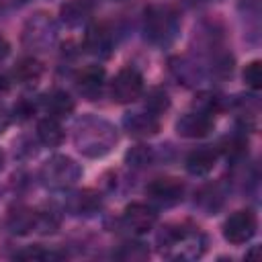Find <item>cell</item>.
<instances>
[{
	"label": "cell",
	"mask_w": 262,
	"mask_h": 262,
	"mask_svg": "<svg viewBox=\"0 0 262 262\" xmlns=\"http://www.w3.org/2000/svg\"><path fill=\"white\" fill-rule=\"evenodd\" d=\"M182 190H184V184H182L178 178H172V176L156 178V180L149 182V186H147V192H149L154 199L164 201V203H176V201L182 196Z\"/></svg>",
	"instance_id": "cell-7"
},
{
	"label": "cell",
	"mask_w": 262,
	"mask_h": 262,
	"mask_svg": "<svg viewBox=\"0 0 262 262\" xmlns=\"http://www.w3.org/2000/svg\"><path fill=\"white\" fill-rule=\"evenodd\" d=\"M47 108L55 119L57 117H68L74 111V100L70 98V94H66L61 90H55L47 96Z\"/></svg>",
	"instance_id": "cell-14"
},
{
	"label": "cell",
	"mask_w": 262,
	"mask_h": 262,
	"mask_svg": "<svg viewBox=\"0 0 262 262\" xmlns=\"http://www.w3.org/2000/svg\"><path fill=\"white\" fill-rule=\"evenodd\" d=\"M176 131L182 137H205L213 131V117L209 113H203V111L186 113L176 123Z\"/></svg>",
	"instance_id": "cell-5"
},
{
	"label": "cell",
	"mask_w": 262,
	"mask_h": 262,
	"mask_svg": "<svg viewBox=\"0 0 262 262\" xmlns=\"http://www.w3.org/2000/svg\"><path fill=\"white\" fill-rule=\"evenodd\" d=\"M244 82L248 88L252 90H260L262 88V63L258 59L250 61L244 70Z\"/></svg>",
	"instance_id": "cell-16"
},
{
	"label": "cell",
	"mask_w": 262,
	"mask_h": 262,
	"mask_svg": "<svg viewBox=\"0 0 262 262\" xmlns=\"http://www.w3.org/2000/svg\"><path fill=\"white\" fill-rule=\"evenodd\" d=\"M125 129L133 137H149V135H156L158 133L160 123L149 113L147 115L145 113H133V115L125 117Z\"/></svg>",
	"instance_id": "cell-9"
},
{
	"label": "cell",
	"mask_w": 262,
	"mask_h": 262,
	"mask_svg": "<svg viewBox=\"0 0 262 262\" xmlns=\"http://www.w3.org/2000/svg\"><path fill=\"white\" fill-rule=\"evenodd\" d=\"M145 33L156 43H166L176 33V16L166 8H149L145 14Z\"/></svg>",
	"instance_id": "cell-3"
},
{
	"label": "cell",
	"mask_w": 262,
	"mask_h": 262,
	"mask_svg": "<svg viewBox=\"0 0 262 262\" xmlns=\"http://www.w3.org/2000/svg\"><path fill=\"white\" fill-rule=\"evenodd\" d=\"M111 31L104 27V25H94V27H90L88 29V33H86V37H84V45H86V49L90 51V53H102V55H106L108 53V49H111Z\"/></svg>",
	"instance_id": "cell-11"
},
{
	"label": "cell",
	"mask_w": 262,
	"mask_h": 262,
	"mask_svg": "<svg viewBox=\"0 0 262 262\" xmlns=\"http://www.w3.org/2000/svg\"><path fill=\"white\" fill-rule=\"evenodd\" d=\"M217 162V151L211 149V147H199L194 151L188 154L186 158V170L194 176H203V174H209L213 170Z\"/></svg>",
	"instance_id": "cell-10"
},
{
	"label": "cell",
	"mask_w": 262,
	"mask_h": 262,
	"mask_svg": "<svg viewBox=\"0 0 262 262\" xmlns=\"http://www.w3.org/2000/svg\"><path fill=\"white\" fill-rule=\"evenodd\" d=\"M149 160H151V149L145 147V145H135V147H131V151L127 154L129 166H135V168H141V166L149 164Z\"/></svg>",
	"instance_id": "cell-17"
},
{
	"label": "cell",
	"mask_w": 262,
	"mask_h": 262,
	"mask_svg": "<svg viewBox=\"0 0 262 262\" xmlns=\"http://www.w3.org/2000/svg\"><path fill=\"white\" fill-rule=\"evenodd\" d=\"M6 53H8V43L0 37V59H4V57H6Z\"/></svg>",
	"instance_id": "cell-20"
},
{
	"label": "cell",
	"mask_w": 262,
	"mask_h": 262,
	"mask_svg": "<svg viewBox=\"0 0 262 262\" xmlns=\"http://www.w3.org/2000/svg\"><path fill=\"white\" fill-rule=\"evenodd\" d=\"M45 172L49 174L47 182L55 184V186H63L76 180L78 176V166L70 160V158H53L51 162H47Z\"/></svg>",
	"instance_id": "cell-6"
},
{
	"label": "cell",
	"mask_w": 262,
	"mask_h": 262,
	"mask_svg": "<svg viewBox=\"0 0 262 262\" xmlns=\"http://www.w3.org/2000/svg\"><path fill=\"white\" fill-rule=\"evenodd\" d=\"M141 92H143V78L133 68H123L111 84V96L115 102H121V104L137 100Z\"/></svg>",
	"instance_id": "cell-2"
},
{
	"label": "cell",
	"mask_w": 262,
	"mask_h": 262,
	"mask_svg": "<svg viewBox=\"0 0 262 262\" xmlns=\"http://www.w3.org/2000/svg\"><path fill=\"white\" fill-rule=\"evenodd\" d=\"M0 168H2V154H0Z\"/></svg>",
	"instance_id": "cell-21"
},
{
	"label": "cell",
	"mask_w": 262,
	"mask_h": 262,
	"mask_svg": "<svg viewBox=\"0 0 262 262\" xmlns=\"http://www.w3.org/2000/svg\"><path fill=\"white\" fill-rule=\"evenodd\" d=\"M47 254L41 250V248H31V250H25V252H20L16 258H20V260H43Z\"/></svg>",
	"instance_id": "cell-19"
},
{
	"label": "cell",
	"mask_w": 262,
	"mask_h": 262,
	"mask_svg": "<svg viewBox=\"0 0 262 262\" xmlns=\"http://www.w3.org/2000/svg\"><path fill=\"white\" fill-rule=\"evenodd\" d=\"M256 227H258V221L252 211H248V209L235 211L223 223V237L233 246H242L254 237Z\"/></svg>",
	"instance_id": "cell-1"
},
{
	"label": "cell",
	"mask_w": 262,
	"mask_h": 262,
	"mask_svg": "<svg viewBox=\"0 0 262 262\" xmlns=\"http://www.w3.org/2000/svg\"><path fill=\"white\" fill-rule=\"evenodd\" d=\"M123 223L133 233H147L156 223V211L143 203H131L123 211Z\"/></svg>",
	"instance_id": "cell-4"
},
{
	"label": "cell",
	"mask_w": 262,
	"mask_h": 262,
	"mask_svg": "<svg viewBox=\"0 0 262 262\" xmlns=\"http://www.w3.org/2000/svg\"><path fill=\"white\" fill-rule=\"evenodd\" d=\"M170 106V100H168V94L162 92V90H151L149 96H147V108L151 113H162Z\"/></svg>",
	"instance_id": "cell-18"
},
{
	"label": "cell",
	"mask_w": 262,
	"mask_h": 262,
	"mask_svg": "<svg viewBox=\"0 0 262 262\" xmlns=\"http://www.w3.org/2000/svg\"><path fill=\"white\" fill-rule=\"evenodd\" d=\"M90 14V2L88 0H68L61 6V18L68 25H80Z\"/></svg>",
	"instance_id": "cell-13"
},
{
	"label": "cell",
	"mask_w": 262,
	"mask_h": 262,
	"mask_svg": "<svg viewBox=\"0 0 262 262\" xmlns=\"http://www.w3.org/2000/svg\"><path fill=\"white\" fill-rule=\"evenodd\" d=\"M37 135L49 147H55V145H59L63 141V129H61V125H59V121L55 117L41 119L39 125H37Z\"/></svg>",
	"instance_id": "cell-12"
},
{
	"label": "cell",
	"mask_w": 262,
	"mask_h": 262,
	"mask_svg": "<svg viewBox=\"0 0 262 262\" xmlns=\"http://www.w3.org/2000/svg\"><path fill=\"white\" fill-rule=\"evenodd\" d=\"M104 82V68L102 66H86L76 74V86L86 96H96Z\"/></svg>",
	"instance_id": "cell-8"
},
{
	"label": "cell",
	"mask_w": 262,
	"mask_h": 262,
	"mask_svg": "<svg viewBox=\"0 0 262 262\" xmlns=\"http://www.w3.org/2000/svg\"><path fill=\"white\" fill-rule=\"evenodd\" d=\"M41 72H43V68L37 59H23L14 70V78L23 84H31L41 78Z\"/></svg>",
	"instance_id": "cell-15"
}]
</instances>
